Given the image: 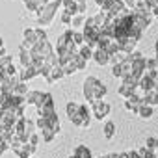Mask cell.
<instances>
[{"label": "cell", "instance_id": "cell-13", "mask_svg": "<svg viewBox=\"0 0 158 158\" xmlns=\"http://www.w3.org/2000/svg\"><path fill=\"white\" fill-rule=\"evenodd\" d=\"M93 60H95V63L97 65H108L110 63V54H108V50H104V48H97L95 52H93Z\"/></svg>", "mask_w": 158, "mask_h": 158}, {"label": "cell", "instance_id": "cell-10", "mask_svg": "<svg viewBox=\"0 0 158 158\" xmlns=\"http://www.w3.org/2000/svg\"><path fill=\"white\" fill-rule=\"evenodd\" d=\"M41 74V71L35 67V65H32V67H26V69H21L19 71V78H21V82H28V80H32V78H35V76H39Z\"/></svg>", "mask_w": 158, "mask_h": 158}, {"label": "cell", "instance_id": "cell-36", "mask_svg": "<svg viewBox=\"0 0 158 158\" xmlns=\"http://www.w3.org/2000/svg\"><path fill=\"white\" fill-rule=\"evenodd\" d=\"M39 136H41V134H39V132H34V134H32V138H30V141H28V143H32V145H39V139H41V138H39Z\"/></svg>", "mask_w": 158, "mask_h": 158}, {"label": "cell", "instance_id": "cell-28", "mask_svg": "<svg viewBox=\"0 0 158 158\" xmlns=\"http://www.w3.org/2000/svg\"><path fill=\"white\" fill-rule=\"evenodd\" d=\"M73 41H74V45L80 48V47H84V34L82 32H74L73 34Z\"/></svg>", "mask_w": 158, "mask_h": 158}, {"label": "cell", "instance_id": "cell-43", "mask_svg": "<svg viewBox=\"0 0 158 158\" xmlns=\"http://www.w3.org/2000/svg\"><path fill=\"white\" fill-rule=\"evenodd\" d=\"M99 158H106V156H99Z\"/></svg>", "mask_w": 158, "mask_h": 158}, {"label": "cell", "instance_id": "cell-37", "mask_svg": "<svg viewBox=\"0 0 158 158\" xmlns=\"http://www.w3.org/2000/svg\"><path fill=\"white\" fill-rule=\"evenodd\" d=\"M26 149H28V152L34 156L35 154V151H37V145H32V143H26Z\"/></svg>", "mask_w": 158, "mask_h": 158}, {"label": "cell", "instance_id": "cell-9", "mask_svg": "<svg viewBox=\"0 0 158 158\" xmlns=\"http://www.w3.org/2000/svg\"><path fill=\"white\" fill-rule=\"evenodd\" d=\"M23 4L26 6V10H28V11H32L35 17H39V13L47 8L48 0H23Z\"/></svg>", "mask_w": 158, "mask_h": 158}, {"label": "cell", "instance_id": "cell-22", "mask_svg": "<svg viewBox=\"0 0 158 158\" xmlns=\"http://www.w3.org/2000/svg\"><path fill=\"white\" fill-rule=\"evenodd\" d=\"M143 102H145V104H149V106H158V91H154V89H152V91H149Z\"/></svg>", "mask_w": 158, "mask_h": 158}, {"label": "cell", "instance_id": "cell-38", "mask_svg": "<svg viewBox=\"0 0 158 158\" xmlns=\"http://www.w3.org/2000/svg\"><path fill=\"white\" fill-rule=\"evenodd\" d=\"M95 4H97V6H99L101 10H102V8H104V6L108 4V0H95Z\"/></svg>", "mask_w": 158, "mask_h": 158}, {"label": "cell", "instance_id": "cell-18", "mask_svg": "<svg viewBox=\"0 0 158 158\" xmlns=\"http://www.w3.org/2000/svg\"><path fill=\"white\" fill-rule=\"evenodd\" d=\"M134 89H136V88H130V86H127V84H121L119 89H117V93L127 101V99H130V97L134 95Z\"/></svg>", "mask_w": 158, "mask_h": 158}, {"label": "cell", "instance_id": "cell-16", "mask_svg": "<svg viewBox=\"0 0 158 158\" xmlns=\"http://www.w3.org/2000/svg\"><path fill=\"white\" fill-rule=\"evenodd\" d=\"M143 102L139 101V99H136L134 95L130 97V99H127L125 101V108L128 110V112H132V114H138V110H139V106H141Z\"/></svg>", "mask_w": 158, "mask_h": 158}, {"label": "cell", "instance_id": "cell-4", "mask_svg": "<svg viewBox=\"0 0 158 158\" xmlns=\"http://www.w3.org/2000/svg\"><path fill=\"white\" fill-rule=\"evenodd\" d=\"M63 6V0H52V2H48L47 4V8L39 13V17H37V23L41 24V26H48L52 21H54V17H56V11L60 10Z\"/></svg>", "mask_w": 158, "mask_h": 158}, {"label": "cell", "instance_id": "cell-41", "mask_svg": "<svg viewBox=\"0 0 158 158\" xmlns=\"http://www.w3.org/2000/svg\"><path fill=\"white\" fill-rule=\"evenodd\" d=\"M154 50H156V54H158V39H156V43H154Z\"/></svg>", "mask_w": 158, "mask_h": 158}, {"label": "cell", "instance_id": "cell-5", "mask_svg": "<svg viewBox=\"0 0 158 158\" xmlns=\"http://www.w3.org/2000/svg\"><path fill=\"white\" fill-rule=\"evenodd\" d=\"M37 43H39V41H37L35 28H24V30H23V43H21V48L32 50Z\"/></svg>", "mask_w": 158, "mask_h": 158}, {"label": "cell", "instance_id": "cell-26", "mask_svg": "<svg viewBox=\"0 0 158 158\" xmlns=\"http://www.w3.org/2000/svg\"><path fill=\"white\" fill-rule=\"evenodd\" d=\"M138 152H139V158H154V156H156V154H154V151L147 149L145 145H143V147H139V149H138Z\"/></svg>", "mask_w": 158, "mask_h": 158}, {"label": "cell", "instance_id": "cell-35", "mask_svg": "<svg viewBox=\"0 0 158 158\" xmlns=\"http://www.w3.org/2000/svg\"><path fill=\"white\" fill-rule=\"evenodd\" d=\"M123 2H125V6H127L128 10H136L138 4H139V0H123Z\"/></svg>", "mask_w": 158, "mask_h": 158}, {"label": "cell", "instance_id": "cell-42", "mask_svg": "<svg viewBox=\"0 0 158 158\" xmlns=\"http://www.w3.org/2000/svg\"><path fill=\"white\" fill-rule=\"evenodd\" d=\"M69 158H76V156H74V154H71V156H69Z\"/></svg>", "mask_w": 158, "mask_h": 158}, {"label": "cell", "instance_id": "cell-31", "mask_svg": "<svg viewBox=\"0 0 158 158\" xmlns=\"http://www.w3.org/2000/svg\"><path fill=\"white\" fill-rule=\"evenodd\" d=\"M11 65H13V60H11V56H4V58H0V67L10 69Z\"/></svg>", "mask_w": 158, "mask_h": 158}, {"label": "cell", "instance_id": "cell-21", "mask_svg": "<svg viewBox=\"0 0 158 158\" xmlns=\"http://www.w3.org/2000/svg\"><path fill=\"white\" fill-rule=\"evenodd\" d=\"M41 134V138H43V141H47V143H50V141H54L56 139V130L54 128H47V130H43V132H39Z\"/></svg>", "mask_w": 158, "mask_h": 158}, {"label": "cell", "instance_id": "cell-15", "mask_svg": "<svg viewBox=\"0 0 158 158\" xmlns=\"http://www.w3.org/2000/svg\"><path fill=\"white\" fill-rule=\"evenodd\" d=\"M19 60H21L23 69H26V67H32V65H34L32 52H30V50H26V48H21V50H19Z\"/></svg>", "mask_w": 158, "mask_h": 158}, {"label": "cell", "instance_id": "cell-11", "mask_svg": "<svg viewBox=\"0 0 158 158\" xmlns=\"http://www.w3.org/2000/svg\"><path fill=\"white\" fill-rule=\"evenodd\" d=\"M119 45H121V52H125V54H132V52H136L138 39L130 35V37H125V39H121V41H119Z\"/></svg>", "mask_w": 158, "mask_h": 158}, {"label": "cell", "instance_id": "cell-17", "mask_svg": "<svg viewBox=\"0 0 158 158\" xmlns=\"http://www.w3.org/2000/svg\"><path fill=\"white\" fill-rule=\"evenodd\" d=\"M73 154H74L76 158H93L91 149H89V147H86V145H76Z\"/></svg>", "mask_w": 158, "mask_h": 158}, {"label": "cell", "instance_id": "cell-23", "mask_svg": "<svg viewBox=\"0 0 158 158\" xmlns=\"http://www.w3.org/2000/svg\"><path fill=\"white\" fill-rule=\"evenodd\" d=\"M65 110H67V117H74L76 114H78V110H80V104H76V102H67V106H65Z\"/></svg>", "mask_w": 158, "mask_h": 158}, {"label": "cell", "instance_id": "cell-29", "mask_svg": "<svg viewBox=\"0 0 158 158\" xmlns=\"http://www.w3.org/2000/svg\"><path fill=\"white\" fill-rule=\"evenodd\" d=\"M86 19H88L86 15H74L71 26H84V24H86Z\"/></svg>", "mask_w": 158, "mask_h": 158}, {"label": "cell", "instance_id": "cell-32", "mask_svg": "<svg viewBox=\"0 0 158 158\" xmlns=\"http://www.w3.org/2000/svg\"><path fill=\"white\" fill-rule=\"evenodd\" d=\"M86 65H88V61H86L80 54H76V67H78V71H84Z\"/></svg>", "mask_w": 158, "mask_h": 158}, {"label": "cell", "instance_id": "cell-44", "mask_svg": "<svg viewBox=\"0 0 158 158\" xmlns=\"http://www.w3.org/2000/svg\"><path fill=\"white\" fill-rule=\"evenodd\" d=\"M154 158H156V156H154Z\"/></svg>", "mask_w": 158, "mask_h": 158}, {"label": "cell", "instance_id": "cell-27", "mask_svg": "<svg viewBox=\"0 0 158 158\" xmlns=\"http://www.w3.org/2000/svg\"><path fill=\"white\" fill-rule=\"evenodd\" d=\"M145 147L151 149V151H156V149H158V138H154V136L147 138V139H145Z\"/></svg>", "mask_w": 158, "mask_h": 158}, {"label": "cell", "instance_id": "cell-8", "mask_svg": "<svg viewBox=\"0 0 158 158\" xmlns=\"http://www.w3.org/2000/svg\"><path fill=\"white\" fill-rule=\"evenodd\" d=\"M37 115L39 117H54V115H58L56 114V104H54V99H52V95L48 93V97H47V101H45V104L41 106V108H37Z\"/></svg>", "mask_w": 158, "mask_h": 158}, {"label": "cell", "instance_id": "cell-2", "mask_svg": "<svg viewBox=\"0 0 158 158\" xmlns=\"http://www.w3.org/2000/svg\"><path fill=\"white\" fill-rule=\"evenodd\" d=\"M73 30H67V32H63L60 37H58V41H56V52H58V56H65V54H78V48L76 45H74V41H73Z\"/></svg>", "mask_w": 158, "mask_h": 158}, {"label": "cell", "instance_id": "cell-1", "mask_svg": "<svg viewBox=\"0 0 158 158\" xmlns=\"http://www.w3.org/2000/svg\"><path fill=\"white\" fill-rule=\"evenodd\" d=\"M82 91H84V99L88 101V104H93L95 101H104V97L108 93L106 86L99 80L97 76H88L86 78Z\"/></svg>", "mask_w": 158, "mask_h": 158}, {"label": "cell", "instance_id": "cell-40", "mask_svg": "<svg viewBox=\"0 0 158 158\" xmlns=\"http://www.w3.org/2000/svg\"><path fill=\"white\" fill-rule=\"evenodd\" d=\"M0 48H4V41H2V35H0Z\"/></svg>", "mask_w": 158, "mask_h": 158}, {"label": "cell", "instance_id": "cell-12", "mask_svg": "<svg viewBox=\"0 0 158 158\" xmlns=\"http://www.w3.org/2000/svg\"><path fill=\"white\" fill-rule=\"evenodd\" d=\"M60 65L63 67V73H65V76H69V74H74V73H78V67H76V54H74V56H71L69 60L61 61Z\"/></svg>", "mask_w": 158, "mask_h": 158}, {"label": "cell", "instance_id": "cell-7", "mask_svg": "<svg viewBox=\"0 0 158 158\" xmlns=\"http://www.w3.org/2000/svg\"><path fill=\"white\" fill-rule=\"evenodd\" d=\"M48 93L45 91H37V89H30V93L26 95V104H34L35 108H41L47 101Z\"/></svg>", "mask_w": 158, "mask_h": 158}, {"label": "cell", "instance_id": "cell-3", "mask_svg": "<svg viewBox=\"0 0 158 158\" xmlns=\"http://www.w3.org/2000/svg\"><path fill=\"white\" fill-rule=\"evenodd\" d=\"M34 132H37V125H35V121H32V119H21V121L15 125V134H17V138H19L23 143H28Z\"/></svg>", "mask_w": 158, "mask_h": 158}, {"label": "cell", "instance_id": "cell-39", "mask_svg": "<svg viewBox=\"0 0 158 158\" xmlns=\"http://www.w3.org/2000/svg\"><path fill=\"white\" fill-rule=\"evenodd\" d=\"M119 158H128V152H119Z\"/></svg>", "mask_w": 158, "mask_h": 158}, {"label": "cell", "instance_id": "cell-20", "mask_svg": "<svg viewBox=\"0 0 158 158\" xmlns=\"http://www.w3.org/2000/svg\"><path fill=\"white\" fill-rule=\"evenodd\" d=\"M114 136H115V123L114 121H106V125H104V138L112 139Z\"/></svg>", "mask_w": 158, "mask_h": 158}, {"label": "cell", "instance_id": "cell-6", "mask_svg": "<svg viewBox=\"0 0 158 158\" xmlns=\"http://www.w3.org/2000/svg\"><path fill=\"white\" fill-rule=\"evenodd\" d=\"M89 106H91L93 117H95V119H99V121H101V119H104V117L110 114V110H112V108H110V104H108L106 101H95V102H93V104H89Z\"/></svg>", "mask_w": 158, "mask_h": 158}, {"label": "cell", "instance_id": "cell-14", "mask_svg": "<svg viewBox=\"0 0 158 158\" xmlns=\"http://www.w3.org/2000/svg\"><path fill=\"white\" fill-rule=\"evenodd\" d=\"M63 76H65V73H63V67H61V65H54V67L50 69V74L47 76V82H48V84H54V82L61 80Z\"/></svg>", "mask_w": 158, "mask_h": 158}, {"label": "cell", "instance_id": "cell-33", "mask_svg": "<svg viewBox=\"0 0 158 158\" xmlns=\"http://www.w3.org/2000/svg\"><path fill=\"white\" fill-rule=\"evenodd\" d=\"M35 34H37V41H39V43H41V41H48L47 32H45L43 28H35Z\"/></svg>", "mask_w": 158, "mask_h": 158}, {"label": "cell", "instance_id": "cell-25", "mask_svg": "<svg viewBox=\"0 0 158 158\" xmlns=\"http://www.w3.org/2000/svg\"><path fill=\"white\" fill-rule=\"evenodd\" d=\"M93 52H95V50H91V48H89V47H86V45H84V47H80V50H78V54H80L86 61H88V60H93Z\"/></svg>", "mask_w": 158, "mask_h": 158}, {"label": "cell", "instance_id": "cell-30", "mask_svg": "<svg viewBox=\"0 0 158 158\" xmlns=\"http://www.w3.org/2000/svg\"><path fill=\"white\" fill-rule=\"evenodd\" d=\"M60 19H61V23H63V24H67V26H71V24H73V15H71L69 11H65V10L61 11Z\"/></svg>", "mask_w": 158, "mask_h": 158}, {"label": "cell", "instance_id": "cell-19", "mask_svg": "<svg viewBox=\"0 0 158 158\" xmlns=\"http://www.w3.org/2000/svg\"><path fill=\"white\" fill-rule=\"evenodd\" d=\"M138 115L141 117V119H151L152 117V106H149V104H141L139 106V110H138Z\"/></svg>", "mask_w": 158, "mask_h": 158}, {"label": "cell", "instance_id": "cell-24", "mask_svg": "<svg viewBox=\"0 0 158 158\" xmlns=\"http://www.w3.org/2000/svg\"><path fill=\"white\" fill-rule=\"evenodd\" d=\"M30 93V89H28V86L24 84V82H19V86L15 88V95L17 97H24L26 99V95Z\"/></svg>", "mask_w": 158, "mask_h": 158}, {"label": "cell", "instance_id": "cell-34", "mask_svg": "<svg viewBox=\"0 0 158 158\" xmlns=\"http://www.w3.org/2000/svg\"><path fill=\"white\" fill-rule=\"evenodd\" d=\"M112 74H114L115 78H123V73H121V63L112 65Z\"/></svg>", "mask_w": 158, "mask_h": 158}]
</instances>
